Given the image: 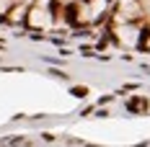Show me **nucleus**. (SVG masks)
<instances>
[{"label":"nucleus","instance_id":"f257e3e1","mask_svg":"<svg viewBox=\"0 0 150 147\" xmlns=\"http://www.w3.org/2000/svg\"><path fill=\"white\" fill-rule=\"evenodd\" d=\"M57 8L54 5H39V3H31L29 13H26V29L31 31H49L54 23H57Z\"/></svg>","mask_w":150,"mask_h":147},{"label":"nucleus","instance_id":"f03ea898","mask_svg":"<svg viewBox=\"0 0 150 147\" xmlns=\"http://www.w3.org/2000/svg\"><path fill=\"white\" fill-rule=\"evenodd\" d=\"M142 29L132 23V21H124V23H111V39L122 46V49H137L142 44Z\"/></svg>","mask_w":150,"mask_h":147},{"label":"nucleus","instance_id":"7ed1b4c3","mask_svg":"<svg viewBox=\"0 0 150 147\" xmlns=\"http://www.w3.org/2000/svg\"><path fill=\"white\" fill-rule=\"evenodd\" d=\"M140 15H142L140 0H119V3H117V11L111 15V21H114V23H124V21H132V23H135Z\"/></svg>","mask_w":150,"mask_h":147},{"label":"nucleus","instance_id":"20e7f679","mask_svg":"<svg viewBox=\"0 0 150 147\" xmlns=\"http://www.w3.org/2000/svg\"><path fill=\"white\" fill-rule=\"evenodd\" d=\"M26 13H29V3H16L5 15V23L11 26H26Z\"/></svg>","mask_w":150,"mask_h":147},{"label":"nucleus","instance_id":"39448f33","mask_svg":"<svg viewBox=\"0 0 150 147\" xmlns=\"http://www.w3.org/2000/svg\"><path fill=\"white\" fill-rule=\"evenodd\" d=\"M13 5H16V0H0V18H5Z\"/></svg>","mask_w":150,"mask_h":147},{"label":"nucleus","instance_id":"423d86ee","mask_svg":"<svg viewBox=\"0 0 150 147\" xmlns=\"http://www.w3.org/2000/svg\"><path fill=\"white\" fill-rule=\"evenodd\" d=\"M142 46H145V49H148V52H150V31H148V34H145V36H142Z\"/></svg>","mask_w":150,"mask_h":147}]
</instances>
